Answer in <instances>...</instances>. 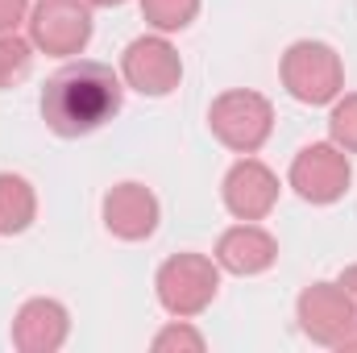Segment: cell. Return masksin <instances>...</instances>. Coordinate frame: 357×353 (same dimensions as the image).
Returning a JSON list of instances; mask_svg holds the SVG:
<instances>
[{
  "label": "cell",
  "instance_id": "9",
  "mask_svg": "<svg viewBox=\"0 0 357 353\" xmlns=\"http://www.w3.org/2000/svg\"><path fill=\"white\" fill-rule=\"evenodd\" d=\"M274 200H278V179L258 158H241L225 175V208L237 220H262L274 208Z\"/></svg>",
  "mask_w": 357,
  "mask_h": 353
},
{
  "label": "cell",
  "instance_id": "10",
  "mask_svg": "<svg viewBox=\"0 0 357 353\" xmlns=\"http://www.w3.org/2000/svg\"><path fill=\"white\" fill-rule=\"evenodd\" d=\"M104 225L121 241H142L158 229V200L142 183H121L104 195Z\"/></svg>",
  "mask_w": 357,
  "mask_h": 353
},
{
  "label": "cell",
  "instance_id": "7",
  "mask_svg": "<svg viewBox=\"0 0 357 353\" xmlns=\"http://www.w3.org/2000/svg\"><path fill=\"white\" fill-rule=\"evenodd\" d=\"M121 75L142 96H167L183 80V63L167 38H137V42H129V50L121 59Z\"/></svg>",
  "mask_w": 357,
  "mask_h": 353
},
{
  "label": "cell",
  "instance_id": "13",
  "mask_svg": "<svg viewBox=\"0 0 357 353\" xmlns=\"http://www.w3.org/2000/svg\"><path fill=\"white\" fill-rule=\"evenodd\" d=\"M33 212H38L33 187L21 175H0V233L4 237L25 233L33 225Z\"/></svg>",
  "mask_w": 357,
  "mask_h": 353
},
{
  "label": "cell",
  "instance_id": "17",
  "mask_svg": "<svg viewBox=\"0 0 357 353\" xmlns=\"http://www.w3.org/2000/svg\"><path fill=\"white\" fill-rule=\"evenodd\" d=\"M154 350H158V353H167V350L199 353V350H204V337H199L195 329H187V324H171V329H162V333L154 337Z\"/></svg>",
  "mask_w": 357,
  "mask_h": 353
},
{
  "label": "cell",
  "instance_id": "8",
  "mask_svg": "<svg viewBox=\"0 0 357 353\" xmlns=\"http://www.w3.org/2000/svg\"><path fill=\"white\" fill-rule=\"evenodd\" d=\"M299 324L320 345H341L357 329L354 303L341 291V283H316L299 295Z\"/></svg>",
  "mask_w": 357,
  "mask_h": 353
},
{
  "label": "cell",
  "instance_id": "15",
  "mask_svg": "<svg viewBox=\"0 0 357 353\" xmlns=\"http://www.w3.org/2000/svg\"><path fill=\"white\" fill-rule=\"evenodd\" d=\"M142 13L154 29L175 33V29L191 25V17L199 13V0H142Z\"/></svg>",
  "mask_w": 357,
  "mask_h": 353
},
{
  "label": "cell",
  "instance_id": "14",
  "mask_svg": "<svg viewBox=\"0 0 357 353\" xmlns=\"http://www.w3.org/2000/svg\"><path fill=\"white\" fill-rule=\"evenodd\" d=\"M33 63V42L17 38V33H0V88H13L29 75Z\"/></svg>",
  "mask_w": 357,
  "mask_h": 353
},
{
  "label": "cell",
  "instance_id": "19",
  "mask_svg": "<svg viewBox=\"0 0 357 353\" xmlns=\"http://www.w3.org/2000/svg\"><path fill=\"white\" fill-rule=\"evenodd\" d=\"M341 291L349 295V303H354V316H357V266H349V270L341 274Z\"/></svg>",
  "mask_w": 357,
  "mask_h": 353
},
{
  "label": "cell",
  "instance_id": "20",
  "mask_svg": "<svg viewBox=\"0 0 357 353\" xmlns=\"http://www.w3.org/2000/svg\"><path fill=\"white\" fill-rule=\"evenodd\" d=\"M88 4H96V8H112V4H125V0H88Z\"/></svg>",
  "mask_w": 357,
  "mask_h": 353
},
{
  "label": "cell",
  "instance_id": "11",
  "mask_svg": "<svg viewBox=\"0 0 357 353\" xmlns=\"http://www.w3.org/2000/svg\"><path fill=\"white\" fill-rule=\"evenodd\" d=\"M67 341V308L54 299H29L13 320V345L25 353H50Z\"/></svg>",
  "mask_w": 357,
  "mask_h": 353
},
{
  "label": "cell",
  "instance_id": "6",
  "mask_svg": "<svg viewBox=\"0 0 357 353\" xmlns=\"http://www.w3.org/2000/svg\"><path fill=\"white\" fill-rule=\"evenodd\" d=\"M291 187L307 200V204H333L349 191V158L345 150L333 142H316L307 150H299V158L291 163Z\"/></svg>",
  "mask_w": 357,
  "mask_h": 353
},
{
  "label": "cell",
  "instance_id": "12",
  "mask_svg": "<svg viewBox=\"0 0 357 353\" xmlns=\"http://www.w3.org/2000/svg\"><path fill=\"white\" fill-rule=\"evenodd\" d=\"M278 258V246L266 229H258L254 220H241L237 229H229L216 246V266L233 270V274H262Z\"/></svg>",
  "mask_w": 357,
  "mask_h": 353
},
{
  "label": "cell",
  "instance_id": "2",
  "mask_svg": "<svg viewBox=\"0 0 357 353\" xmlns=\"http://www.w3.org/2000/svg\"><path fill=\"white\" fill-rule=\"evenodd\" d=\"M282 84L299 104H328L341 96L345 71L333 46L324 42H295L282 54Z\"/></svg>",
  "mask_w": 357,
  "mask_h": 353
},
{
  "label": "cell",
  "instance_id": "1",
  "mask_svg": "<svg viewBox=\"0 0 357 353\" xmlns=\"http://www.w3.org/2000/svg\"><path fill=\"white\" fill-rule=\"evenodd\" d=\"M121 112V75L108 63H67L42 88V117L59 137H84Z\"/></svg>",
  "mask_w": 357,
  "mask_h": 353
},
{
  "label": "cell",
  "instance_id": "16",
  "mask_svg": "<svg viewBox=\"0 0 357 353\" xmlns=\"http://www.w3.org/2000/svg\"><path fill=\"white\" fill-rule=\"evenodd\" d=\"M328 129H333V142H337L345 154H357V96L337 100V108H333V117H328Z\"/></svg>",
  "mask_w": 357,
  "mask_h": 353
},
{
  "label": "cell",
  "instance_id": "3",
  "mask_svg": "<svg viewBox=\"0 0 357 353\" xmlns=\"http://www.w3.org/2000/svg\"><path fill=\"white\" fill-rule=\"evenodd\" d=\"M208 125L212 133L237 150V154H258L262 142L270 137V125H274V112H270V100L258 91H225L212 112H208Z\"/></svg>",
  "mask_w": 357,
  "mask_h": 353
},
{
  "label": "cell",
  "instance_id": "5",
  "mask_svg": "<svg viewBox=\"0 0 357 353\" xmlns=\"http://www.w3.org/2000/svg\"><path fill=\"white\" fill-rule=\"evenodd\" d=\"M216 266L204 254H178L158 270V299L171 316H199L216 299Z\"/></svg>",
  "mask_w": 357,
  "mask_h": 353
},
{
  "label": "cell",
  "instance_id": "4",
  "mask_svg": "<svg viewBox=\"0 0 357 353\" xmlns=\"http://www.w3.org/2000/svg\"><path fill=\"white\" fill-rule=\"evenodd\" d=\"M91 38V4L88 0H38L29 13V42L46 54L71 59Z\"/></svg>",
  "mask_w": 357,
  "mask_h": 353
},
{
  "label": "cell",
  "instance_id": "18",
  "mask_svg": "<svg viewBox=\"0 0 357 353\" xmlns=\"http://www.w3.org/2000/svg\"><path fill=\"white\" fill-rule=\"evenodd\" d=\"M25 8H29V0H0V33H13L21 25Z\"/></svg>",
  "mask_w": 357,
  "mask_h": 353
}]
</instances>
